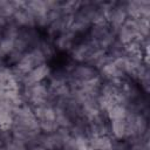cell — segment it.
<instances>
[{
    "label": "cell",
    "instance_id": "cell-9",
    "mask_svg": "<svg viewBox=\"0 0 150 150\" xmlns=\"http://www.w3.org/2000/svg\"><path fill=\"white\" fill-rule=\"evenodd\" d=\"M35 19L45 15L49 12L48 6H47V0H30V1H25L23 6Z\"/></svg>",
    "mask_w": 150,
    "mask_h": 150
},
{
    "label": "cell",
    "instance_id": "cell-14",
    "mask_svg": "<svg viewBox=\"0 0 150 150\" xmlns=\"http://www.w3.org/2000/svg\"><path fill=\"white\" fill-rule=\"evenodd\" d=\"M4 148H5V150H27L26 144H25L22 141L18 139V138H14L13 136H12V138L4 145Z\"/></svg>",
    "mask_w": 150,
    "mask_h": 150
},
{
    "label": "cell",
    "instance_id": "cell-8",
    "mask_svg": "<svg viewBox=\"0 0 150 150\" xmlns=\"http://www.w3.org/2000/svg\"><path fill=\"white\" fill-rule=\"evenodd\" d=\"M109 136L114 139H125L127 137V125L125 120H114L109 121Z\"/></svg>",
    "mask_w": 150,
    "mask_h": 150
},
{
    "label": "cell",
    "instance_id": "cell-4",
    "mask_svg": "<svg viewBox=\"0 0 150 150\" xmlns=\"http://www.w3.org/2000/svg\"><path fill=\"white\" fill-rule=\"evenodd\" d=\"M125 13L127 16L131 19H149L150 1L149 0L125 1Z\"/></svg>",
    "mask_w": 150,
    "mask_h": 150
},
{
    "label": "cell",
    "instance_id": "cell-13",
    "mask_svg": "<svg viewBox=\"0 0 150 150\" xmlns=\"http://www.w3.org/2000/svg\"><path fill=\"white\" fill-rule=\"evenodd\" d=\"M75 148L76 150H94L91 145V137L83 136L75 138Z\"/></svg>",
    "mask_w": 150,
    "mask_h": 150
},
{
    "label": "cell",
    "instance_id": "cell-2",
    "mask_svg": "<svg viewBox=\"0 0 150 150\" xmlns=\"http://www.w3.org/2000/svg\"><path fill=\"white\" fill-rule=\"evenodd\" d=\"M43 63H48L43 53L38 48V47H33L30 49H28L23 56L21 57V60L15 64L13 66L12 68L14 70H16L19 74L21 75H26L27 73H29L32 69L36 68L38 66H41Z\"/></svg>",
    "mask_w": 150,
    "mask_h": 150
},
{
    "label": "cell",
    "instance_id": "cell-6",
    "mask_svg": "<svg viewBox=\"0 0 150 150\" xmlns=\"http://www.w3.org/2000/svg\"><path fill=\"white\" fill-rule=\"evenodd\" d=\"M80 38L76 36L73 32L67 30L64 33L59 34L57 36H55L53 39V46L55 48L56 52L60 53H69L70 49L74 47V45L76 43V41Z\"/></svg>",
    "mask_w": 150,
    "mask_h": 150
},
{
    "label": "cell",
    "instance_id": "cell-12",
    "mask_svg": "<svg viewBox=\"0 0 150 150\" xmlns=\"http://www.w3.org/2000/svg\"><path fill=\"white\" fill-rule=\"evenodd\" d=\"M39 127L42 134H53L59 129V125L55 120L54 121H41L39 122Z\"/></svg>",
    "mask_w": 150,
    "mask_h": 150
},
{
    "label": "cell",
    "instance_id": "cell-11",
    "mask_svg": "<svg viewBox=\"0 0 150 150\" xmlns=\"http://www.w3.org/2000/svg\"><path fill=\"white\" fill-rule=\"evenodd\" d=\"M114 139L109 135L91 137V145L94 150H112Z\"/></svg>",
    "mask_w": 150,
    "mask_h": 150
},
{
    "label": "cell",
    "instance_id": "cell-10",
    "mask_svg": "<svg viewBox=\"0 0 150 150\" xmlns=\"http://www.w3.org/2000/svg\"><path fill=\"white\" fill-rule=\"evenodd\" d=\"M127 108L115 103V104H111L110 107H108L105 110H104V115L107 117L108 121H114V120H122V118H125L127 116Z\"/></svg>",
    "mask_w": 150,
    "mask_h": 150
},
{
    "label": "cell",
    "instance_id": "cell-1",
    "mask_svg": "<svg viewBox=\"0 0 150 150\" xmlns=\"http://www.w3.org/2000/svg\"><path fill=\"white\" fill-rule=\"evenodd\" d=\"M101 50L103 49L100 48L96 43H94L86 36H82L76 41L68 54L69 60L75 63H88L94 57V55H96Z\"/></svg>",
    "mask_w": 150,
    "mask_h": 150
},
{
    "label": "cell",
    "instance_id": "cell-7",
    "mask_svg": "<svg viewBox=\"0 0 150 150\" xmlns=\"http://www.w3.org/2000/svg\"><path fill=\"white\" fill-rule=\"evenodd\" d=\"M11 21L18 26L20 29L23 28H36V23H35V18L23 7L18 9L13 16L11 18Z\"/></svg>",
    "mask_w": 150,
    "mask_h": 150
},
{
    "label": "cell",
    "instance_id": "cell-5",
    "mask_svg": "<svg viewBox=\"0 0 150 150\" xmlns=\"http://www.w3.org/2000/svg\"><path fill=\"white\" fill-rule=\"evenodd\" d=\"M52 73V69L48 63H43L41 66H38L36 68L32 69L29 73H27L21 82V87L25 86H32L35 83H40L43 81H47L49 75Z\"/></svg>",
    "mask_w": 150,
    "mask_h": 150
},
{
    "label": "cell",
    "instance_id": "cell-15",
    "mask_svg": "<svg viewBox=\"0 0 150 150\" xmlns=\"http://www.w3.org/2000/svg\"><path fill=\"white\" fill-rule=\"evenodd\" d=\"M27 150H47V149H45V148H42L40 145H35V146H33L30 149H27Z\"/></svg>",
    "mask_w": 150,
    "mask_h": 150
},
{
    "label": "cell",
    "instance_id": "cell-3",
    "mask_svg": "<svg viewBox=\"0 0 150 150\" xmlns=\"http://www.w3.org/2000/svg\"><path fill=\"white\" fill-rule=\"evenodd\" d=\"M97 76H98V71L91 66L87 63H74L68 74V80L83 83Z\"/></svg>",
    "mask_w": 150,
    "mask_h": 150
}]
</instances>
